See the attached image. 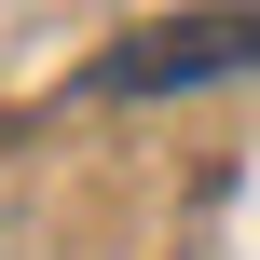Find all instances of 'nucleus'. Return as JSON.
Returning a JSON list of instances; mask_svg holds the SVG:
<instances>
[{
	"instance_id": "1",
	"label": "nucleus",
	"mask_w": 260,
	"mask_h": 260,
	"mask_svg": "<svg viewBox=\"0 0 260 260\" xmlns=\"http://www.w3.org/2000/svg\"><path fill=\"white\" fill-rule=\"evenodd\" d=\"M233 69H260V0L137 27L123 55H96V96H192V82H233Z\"/></svg>"
}]
</instances>
